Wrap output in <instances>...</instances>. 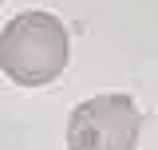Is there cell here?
I'll use <instances>...</instances> for the list:
<instances>
[{
    "label": "cell",
    "instance_id": "cell-1",
    "mask_svg": "<svg viewBox=\"0 0 158 150\" xmlns=\"http://www.w3.org/2000/svg\"><path fill=\"white\" fill-rule=\"evenodd\" d=\"M71 36L52 12H20L0 32V71L20 87H44L63 75Z\"/></svg>",
    "mask_w": 158,
    "mask_h": 150
},
{
    "label": "cell",
    "instance_id": "cell-2",
    "mask_svg": "<svg viewBox=\"0 0 158 150\" xmlns=\"http://www.w3.org/2000/svg\"><path fill=\"white\" fill-rule=\"evenodd\" d=\"M142 115L131 95H95L67 119V146L75 150H127L138 142Z\"/></svg>",
    "mask_w": 158,
    "mask_h": 150
}]
</instances>
